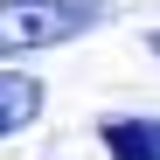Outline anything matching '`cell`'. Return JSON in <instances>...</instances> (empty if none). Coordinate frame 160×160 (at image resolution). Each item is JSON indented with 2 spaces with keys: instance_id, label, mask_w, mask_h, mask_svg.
Returning <instances> with one entry per match:
<instances>
[{
  "instance_id": "6da1fadb",
  "label": "cell",
  "mask_w": 160,
  "mask_h": 160,
  "mask_svg": "<svg viewBox=\"0 0 160 160\" xmlns=\"http://www.w3.org/2000/svg\"><path fill=\"white\" fill-rule=\"evenodd\" d=\"M98 14H104V0H0V56L56 49L70 35H84Z\"/></svg>"
},
{
  "instance_id": "7a4b0ae2",
  "label": "cell",
  "mask_w": 160,
  "mask_h": 160,
  "mask_svg": "<svg viewBox=\"0 0 160 160\" xmlns=\"http://www.w3.org/2000/svg\"><path fill=\"white\" fill-rule=\"evenodd\" d=\"M98 132L112 160H160V118H104Z\"/></svg>"
},
{
  "instance_id": "3957f363",
  "label": "cell",
  "mask_w": 160,
  "mask_h": 160,
  "mask_svg": "<svg viewBox=\"0 0 160 160\" xmlns=\"http://www.w3.org/2000/svg\"><path fill=\"white\" fill-rule=\"evenodd\" d=\"M35 112H42V84L35 77H0V139L7 132H21V125H35Z\"/></svg>"
},
{
  "instance_id": "277c9868",
  "label": "cell",
  "mask_w": 160,
  "mask_h": 160,
  "mask_svg": "<svg viewBox=\"0 0 160 160\" xmlns=\"http://www.w3.org/2000/svg\"><path fill=\"white\" fill-rule=\"evenodd\" d=\"M153 49H160V35H153Z\"/></svg>"
}]
</instances>
